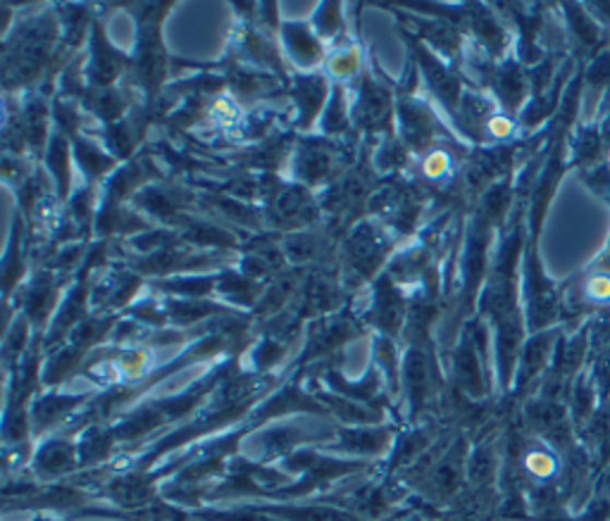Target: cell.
<instances>
[{
    "label": "cell",
    "instance_id": "6da1fadb",
    "mask_svg": "<svg viewBox=\"0 0 610 521\" xmlns=\"http://www.w3.org/2000/svg\"><path fill=\"white\" fill-rule=\"evenodd\" d=\"M446 167H448V158L444 153H434L427 158L424 162V172L430 174V177H439L441 172H446Z\"/></svg>",
    "mask_w": 610,
    "mask_h": 521
}]
</instances>
